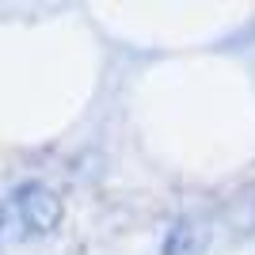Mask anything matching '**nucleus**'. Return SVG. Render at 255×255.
Masks as SVG:
<instances>
[{
	"instance_id": "nucleus-2",
	"label": "nucleus",
	"mask_w": 255,
	"mask_h": 255,
	"mask_svg": "<svg viewBox=\"0 0 255 255\" xmlns=\"http://www.w3.org/2000/svg\"><path fill=\"white\" fill-rule=\"evenodd\" d=\"M202 244H206V236H198V233H194V225L183 221V225L171 229L168 244H164V255H194Z\"/></svg>"
},
{
	"instance_id": "nucleus-1",
	"label": "nucleus",
	"mask_w": 255,
	"mask_h": 255,
	"mask_svg": "<svg viewBox=\"0 0 255 255\" xmlns=\"http://www.w3.org/2000/svg\"><path fill=\"white\" fill-rule=\"evenodd\" d=\"M8 210H11V221H15V229L23 236H46L61 221V198L38 179L19 183L8 198Z\"/></svg>"
}]
</instances>
